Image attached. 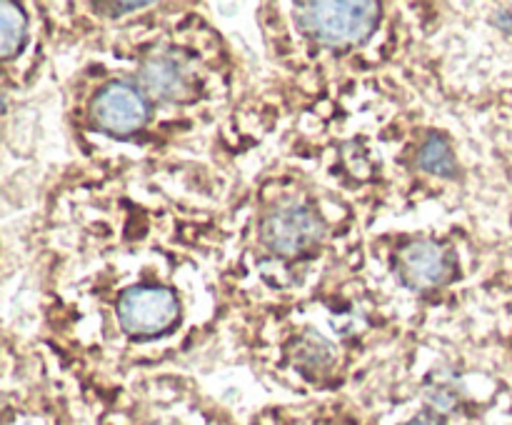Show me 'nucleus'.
Wrapping results in <instances>:
<instances>
[{"label":"nucleus","mask_w":512,"mask_h":425,"mask_svg":"<svg viewBox=\"0 0 512 425\" xmlns=\"http://www.w3.org/2000/svg\"><path fill=\"white\" fill-rule=\"evenodd\" d=\"M178 315V298L160 285H133L118 300V323L133 338L165 333L173 328Z\"/></svg>","instance_id":"2"},{"label":"nucleus","mask_w":512,"mask_h":425,"mask_svg":"<svg viewBox=\"0 0 512 425\" xmlns=\"http://www.w3.org/2000/svg\"><path fill=\"white\" fill-rule=\"evenodd\" d=\"M98 10H115V15H123L128 10H140V8H148V3H103V5H95Z\"/></svg>","instance_id":"9"},{"label":"nucleus","mask_w":512,"mask_h":425,"mask_svg":"<svg viewBox=\"0 0 512 425\" xmlns=\"http://www.w3.org/2000/svg\"><path fill=\"white\" fill-rule=\"evenodd\" d=\"M90 115L105 133L130 135L145 128L150 118V105L143 90L123 80H113L103 90H98L90 103Z\"/></svg>","instance_id":"4"},{"label":"nucleus","mask_w":512,"mask_h":425,"mask_svg":"<svg viewBox=\"0 0 512 425\" xmlns=\"http://www.w3.org/2000/svg\"><path fill=\"white\" fill-rule=\"evenodd\" d=\"M323 238V223L318 215L300 203H285L280 208L270 210L260 223V243L275 255L305 253Z\"/></svg>","instance_id":"3"},{"label":"nucleus","mask_w":512,"mask_h":425,"mask_svg":"<svg viewBox=\"0 0 512 425\" xmlns=\"http://www.w3.org/2000/svg\"><path fill=\"white\" fill-rule=\"evenodd\" d=\"M140 90L155 100H180L188 93V78L173 58H148L140 65Z\"/></svg>","instance_id":"6"},{"label":"nucleus","mask_w":512,"mask_h":425,"mask_svg":"<svg viewBox=\"0 0 512 425\" xmlns=\"http://www.w3.org/2000/svg\"><path fill=\"white\" fill-rule=\"evenodd\" d=\"M298 25L308 38L328 48L365 43L380 23V5L373 0L355 3H300Z\"/></svg>","instance_id":"1"},{"label":"nucleus","mask_w":512,"mask_h":425,"mask_svg":"<svg viewBox=\"0 0 512 425\" xmlns=\"http://www.w3.org/2000/svg\"><path fill=\"white\" fill-rule=\"evenodd\" d=\"M25 30H28V18L23 8L10 0L0 5V53L3 58H13L20 53L25 43Z\"/></svg>","instance_id":"7"},{"label":"nucleus","mask_w":512,"mask_h":425,"mask_svg":"<svg viewBox=\"0 0 512 425\" xmlns=\"http://www.w3.org/2000/svg\"><path fill=\"white\" fill-rule=\"evenodd\" d=\"M405 425H445L443 420L440 418H435V415H418V418H413V420H408V423Z\"/></svg>","instance_id":"10"},{"label":"nucleus","mask_w":512,"mask_h":425,"mask_svg":"<svg viewBox=\"0 0 512 425\" xmlns=\"http://www.w3.org/2000/svg\"><path fill=\"white\" fill-rule=\"evenodd\" d=\"M420 168H425L433 175H440V178H453L458 163H455L453 150H450L448 140L443 135H428V140L420 148Z\"/></svg>","instance_id":"8"},{"label":"nucleus","mask_w":512,"mask_h":425,"mask_svg":"<svg viewBox=\"0 0 512 425\" xmlns=\"http://www.w3.org/2000/svg\"><path fill=\"white\" fill-rule=\"evenodd\" d=\"M395 270H398L400 283L423 293V290L443 288L453 280L455 260L453 253L435 240H413L400 248Z\"/></svg>","instance_id":"5"}]
</instances>
